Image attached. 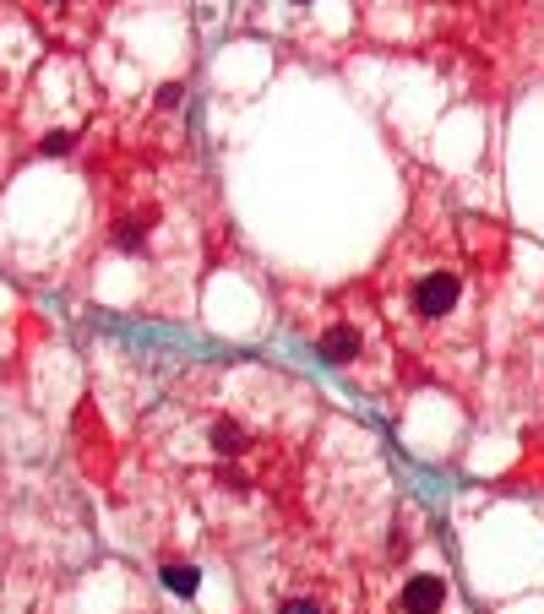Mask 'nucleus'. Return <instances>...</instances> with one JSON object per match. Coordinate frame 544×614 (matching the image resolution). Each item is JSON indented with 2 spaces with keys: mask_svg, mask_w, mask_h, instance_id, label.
I'll list each match as a JSON object with an SVG mask.
<instances>
[{
  "mask_svg": "<svg viewBox=\"0 0 544 614\" xmlns=\"http://www.w3.org/2000/svg\"><path fill=\"white\" fill-rule=\"evenodd\" d=\"M457 299H463V283H457L452 272H425L419 288H414L419 316H447V310H457Z\"/></svg>",
  "mask_w": 544,
  "mask_h": 614,
  "instance_id": "1",
  "label": "nucleus"
},
{
  "mask_svg": "<svg viewBox=\"0 0 544 614\" xmlns=\"http://www.w3.org/2000/svg\"><path fill=\"white\" fill-rule=\"evenodd\" d=\"M278 614H321V609L311 604V598H289V604H283Z\"/></svg>",
  "mask_w": 544,
  "mask_h": 614,
  "instance_id": "6",
  "label": "nucleus"
},
{
  "mask_svg": "<svg viewBox=\"0 0 544 614\" xmlns=\"http://www.w3.org/2000/svg\"><path fill=\"white\" fill-rule=\"evenodd\" d=\"M213 451H218V457H240V451H245V430H240V424H213Z\"/></svg>",
  "mask_w": 544,
  "mask_h": 614,
  "instance_id": "4",
  "label": "nucleus"
},
{
  "mask_svg": "<svg viewBox=\"0 0 544 614\" xmlns=\"http://www.w3.org/2000/svg\"><path fill=\"white\" fill-rule=\"evenodd\" d=\"M321 359H327V365H349L354 354H360V332L349 327V321H338V327H327L321 332Z\"/></svg>",
  "mask_w": 544,
  "mask_h": 614,
  "instance_id": "3",
  "label": "nucleus"
},
{
  "mask_svg": "<svg viewBox=\"0 0 544 614\" xmlns=\"http://www.w3.org/2000/svg\"><path fill=\"white\" fill-rule=\"evenodd\" d=\"M44 6H66V0H44Z\"/></svg>",
  "mask_w": 544,
  "mask_h": 614,
  "instance_id": "8",
  "label": "nucleus"
},
{
  "mask_svg": "<svg viewBox=\"0 0 544 614\" xmlns=\"http://www.w3.org/2000/svg\"><path fill=\"white\" fill-rule=\"evenodd\" d=\"M66 147H71V136H66V131H55V136L44 142V153H66Z\"/></svg>",
  "mask_w": 544,
  "mask_h": 614,
  "instance_id": "7",
  "label": "nucleus"
},
{
  "mask_svg": "<svg viewBox=\"0 0 544 614\" xmlns=\"http://www.w3.org/2000/svg\"><path fill=\"white\" fill-rule=\"evenodd\" d=\"M441 604H447V587L430 571H419L414 582L403 587V614H441Z\"/></svg>",
  "mask_w": 544,
  "mask_h": 614,
  "instance_id": "2",
  "label": "nucleus"
},
{
  "mask_svg": "<svg viewBox=\"0 0 544 614\" xmlns=\"http://www.w3.org/2000/svg\"><path fill=\"white\" fill-rule=\"evenodd\" d=\"M164 582H169V593H180V598L196 593V571L191 566H164Z\"/></svg>",
  "mask_w": 544,
  "mask_h": 614,
  "instance_id": "5",
  "label": "nucleus"
}]
</instances>
